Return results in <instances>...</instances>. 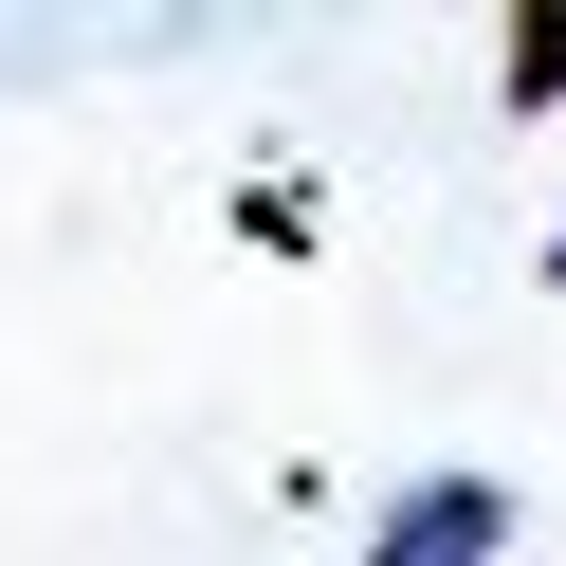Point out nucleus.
Returning a JSON list of instances; mask_svg holds the SVG:
<instances>
[{"label":"nucleus","mask_w":566,"mask_h":566,"mask_svg":"<svg viewBox=\"0 0 566 566\" xmlns=\"http://www.w3.org/2000/svg\"><path fill=\"white\" fill-rule=\"evenodd\" d=\"M512 548V493L493 475H420V493H384V530H366V566H493Z\"/></svg>","instance_id":"nucleus-1"},{"label":"nucleus","mask_w":566,"mask_h":566,"mask_svg":"<svg viewBox=\"0 0 566 566\" xmlns=\"http://www.w3.org/2000/svg\"><path fill=\"white\" fill-rule=\"evenodd\" d=\"M512 111H566V0H530V19H512Z\"/></svg>","instance_id":"nucleus-2"},{"label":"nucleus","mask_w":566,"mask_h":566,"mask_svg":"<svg viewBox=\"0 0 566 566\" xmlns=\"http://www.w3.org/2000/svg\"><path fill=\"white\" fill-rule=\"evenodd\" d=\"M548 293H566V220H548Z\"/></svg>","instance_id":"nucleus-3"}]
</instances>
